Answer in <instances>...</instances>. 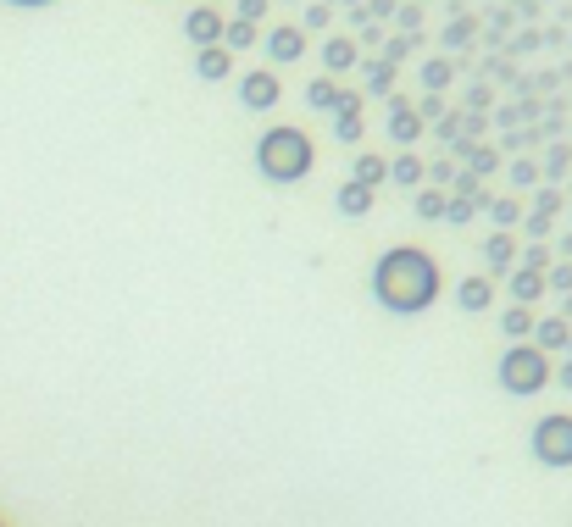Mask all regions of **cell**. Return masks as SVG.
I'll return each mask as SVG.
<instances>
[{
	"instance_id": "1",
	"label": "cell",
	"mask_w": 572,
	"mask_h": 527,
	"mask_svg": "<svg viewBox=\"0 0 572 527\" xmlns=\"http://www.w3.org/2000/svg\"><path fill=\"white\" fill-rule=\"evenodd\" d=\"M372 289H378V300H384L389 311L411 316V311H422V306H434V294H439V267L422 256V250H389V256L378 261V272H372Z\"/></svg>"
},
{
	"instance_id": "2",
	"label": "cell",
	"mask_w": 572,
	"mask_h": 527,
	"mask_svg": "<svg viewBox=\"0 0 572 527\" xmlns=\"http://www.w3.org/2000/svg\"><path fill=\"white\" fill-rule=\"evenodd\" d=\"M256 167H262L272 183L306 178V173H311V139L294 134V128H272V134H262V144H256Z\"/></svg>"
},
{
	"instance_id": "3",
	"label": "cell",
	"mask_w": 572,
	"mask_h": 527,
	"mask_svg": "<svg viewBox=\"0 0 572 527\" xmlns=\"http://www.w3.org/2000/svg\"><path fill=\"white\" fill-rule=\"evenodd\" d=\"M550 384V361H545V350L534 345H512L500 355V389L505 394H539Z\"/></svg>"
},
{
	"instance_id": "4",
	"label": "cell",
	"mask_w": 572,
	"mask_h": 527,
	"mask_svg": "<svg viewBox=\"0 0 572 527\" xmlns=\"http://www.w3.org/2000/svg\"><path fill=\"white\" fill-rule=\"evenodd\" d=\"M534 455L545 467H572V416H545L534 428Z\"/></svg>"
},
{
	"instance_id": "5",
	"label": "cell",
	"mask_w": 572,
	"mask_h": 527,
	"mask_svg": "<svg viewBox=\"0 0 572 527\" xmlns=\"http://www.w3.org/2000/svg\"><path fill=\"white\" fill-rule=\"evenodd\" d=\"M239 95H245V105H250V112H262V105H272V100H278V78H272V73H250Z\"/></svg>"
},
{
	"instance_id": "6",
	"label": "cell",
	"mask_w": 572,
	"mask_h": 527,
	"mask_svg": "<svg viewBox=\"0 0 572 527\" xmlns=\"http://www.w3.org/2000/svg\"><path fill=\"white\" fill-rule=\"evenodd\" d=\"M456 300H461V311H483V306L495 300V289H490V278H467V283L456 289Z\"/></svg>"
},
{
	"instance_id": "7",
	"label": "cell",
	"mask_w": 572,
	"mask_h": 527,
	"mask_svg": "<svg viewBox=\"0 0 572 527\" xmlns=\"http://www.w3.org/2000/svg\"><path fill=\"white\" fill-rule=\"evenodd\" d=\"M217 34H223V17H217V12H206V6H200L195 17H189V39H195L200 50H206V39H217Z\"/></svg>"
},
{
	"instance_id": "8",
	"label": "cell",
	"mask_w": 572,
	"mask_h": 527,
	"mask_svg": "<svg viewBox=\"0 0 572 527\" xmlns=\"http://www.w3.org/2000/svg\"><path fill=\"white\" fill-rule=\"evenodd\" d=\"M367 205H372V189H367V183H345V189H339V211H350V217H362Z\"/></svg>"
},
{
	"instance_id": "9",
	"label": "cell",
	"mask_w": 572,
	"mask_h": 527,
	"mask_svg": "<svg viewBox=\"0 0 572 527\" xmlns=\"http://www.w3.org/2000/svg\"><path fill=\"white\" fill-rule=\"evenodd\" d=\"M539 289H545V283H539V267H522L517 278H512V294H517L522 306H528V300H539Z\"/></svg>"
},
{
	"instance_id": "10",
	"label": "cell",
	"mask_w": 572,
	"mask_h": 527,
	"mask_svg": "<svg viewBox=\"0 0 572 527\" xmlns=\"http://www.w3.org/2000/svg\"><path fill=\"white\" fill-rule=\"evenodd\" d=\"M500 328H505V333H512V339H522V333H534V316H528L522 306H512V311H505V316H500Z\"/></svg>"
},
{
	"instance_id": "11",
	"label": "cell",
	"mask_w": 572,
	"mask_h": 527,
	"mask_svg": "<svg viewBox=\"0 0 572 527\" xmlns=\"http://www.w3.org/2000/svg\"><path fill=\"white\" fill-rule=\"evenodd\" d=\"M200 78H228V50H200Z\"/></svg>"
},
{
	"instance_id": "12",
	"label": "cell",
	"mask_w": 572,
	"mask_h": 527,
	"mask_svg": "<svg viewBox=\"0 0 572 527\" xmlns=\"http://www.w3.org/2000/svg\"><path fill=\"white\" fill-rule=\"evenodd\" d=\"M567 345V322H539V345L534 350H561Z\"/></svg>"
},
{
	"instance_id": "13",
	"label": "cell",
	"mask_w": 572,
	"mask_h": 527,
	"mask_svg": "<svg viewBox=\"0 0 572 527\" xmlns=\"http://www.w3.org/2000/svg\"><path fill=\"white\" fill-rule=\"evenodd\" d=\"M272 56H278V61H289V56H301V34H294V28H284V34H272Z\"/></svg>"
},
{
	"instance_id": "14",
	"label": "cell",
	"mask_w": 572,
	"mask_h": 527,
	"mask_svg": "<svg viewBox=\"0 0 572 527\" xmlns=\"http://www.w3.org/2000/svg\"><path fill=\"white\" fill-rule=\"evenodd\" d=\"M378 178H384V161H378V156H362V161H356V183H378Z\"/></svg>"
},
{
	"instance_id": "15",
	"label": "cell",
	"mask_w": 572,
	"mask_h": 527,
	"mask_svg": "<svg viewBox=\"0 0 572 527\" xmlns=\"http://www.w3.org/2000/svg\"><path fill=\"white\" fill-rule=\"evenodd\" d=\"M395 178H400V183H417V178H422V167H417L411 156H400V161H395Z\"/></svg>"
},
{
	"instance_id": "16",
	"label": "cell",
	"mask_w": 572,
	"mask_h": 527,
	"mask_svg": "<svg viewBox=\"0 0 572 527\" xmlns=\"http://www.w3.org/2000/svg\"><path fill=\"white\" fill-rule=\"evenodd\" d=\"M490 256H495V267H505V261H512V239H505V234H500V239L490 244Z\"/></svg>"
},
{
	"instance_id": "17",
	"label": "cell",
	"mask_w": 572,
	"mask_h": 527,
	"mask_svg": "<svg viewBox=\"0 0 572 527\" xmlns=\"http://www.w3.org/2000/svg\"><path fill=\"white\" fill-rule=\"evenodd\" d=\"M417 211H422V217H439L444 200H439V195H417Z\"/></svg>"
},
{
	"instance_id": "18",
	"label": "cell",
	"mask_w": 572,
	"mask_h": 527,
	"mask_svg": "<svg viewBox=\"0 0 572 527\" xmlns=\"http://www.w3.org/2000/svg\"><path fill=\"white\" fill-rule=\"evenodd\" d=\"M311 100H317V105H323V112H328V105H333V83H311Z\"/></svg>"
},
{
	"instance_id": "19",
	"label": "cell",
	"mask_w": 572,
	"mask_h": 527,
	"mask_svg": "<svg viewBox=\"0 0 572 527\" xmlns=\"http://www.w3.org/2000/svg\"><path fill=\"white\" fill-rule=\"evenodd\" d=\"M328 67H350V45H328Z\"/></svg>"
},
{
	"instance_id": "20",
	"label": "cell",
	"mask_w": 572,
	"mask_h": 527,
	"mask_svg": "<svg viewBox=\"0 0 572 527\" xmlns=\"http://www.w3.org/2000/svg\"><path fill=\"white\" fill-rule=\"evenodd\" d=\"M17 6H45V0H17Z\"/></svg>"
},
{
	"instance_id": "21",
	"label": "cell",
	"mask_w": 572,
	"mask_h": 527,
	"mask_svg": "<svg viewBox=\"0 0 572 527\" xmlns=\"http://www.w3.org/2000/svg\"><path fill=\"white\" fill-rule=\"evenodd\" d=\"M561 377H567V384H572V361H567V367H561Z\"/></svg>"
}]
</instances>
